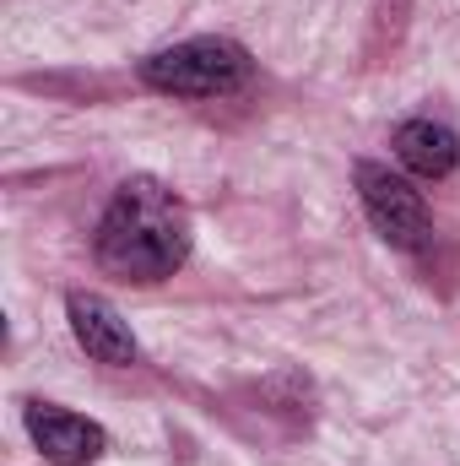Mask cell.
Listing matches in <instances>:
<instances>
[{
	"instance_id": "cell-5",
	"label": "cell",
	"mask_w": 460,
	"mask_h": 466,
	"mask_svg": "<svg viewBox=\"0 0 460 466\" xmlns=\"http://www.w3.org/2000/svg\"><path fill=\"white\" fill-rule=\"evenodd\" d=\"M71 331H76V342L87 358H98V363H109V369H130L135 363V337H130V326H125V315H119L109 299H98V293H71Z\"/></svg>"
},
{
	"instance_id": "cell-3",
	"label": "cell",
	"mask_w": 460,
	"mask_h": 466,
	"mask_svg": "<svg viewBox=\"0 0 460 466\" xmlns=\"http://www.w3.org/2000/svg\"><path fill=\"white\" fill-rule=\"evenodd\" d=\"M357 196H363L368 223L385 233L390 244H401V249L428 244V233H434L428 201H423L401 174H390L385 163H357Z\"/></svg>"
},
{
	"instance_id": "cell-2",
	"label": "cell",
	"mask_w": 460,
	"mask_h": 466,
	"mask_svg": "<svg viewBox=\"0 0 460 466\" xmlns=\"http://www.w3.org/2000/svg\"><path fill=\"white\" fill-rule=\"evenodd\" d=\"M255 60L233 38H185L174 49H157L141 60V82L174 98H228L249 82Z\"/></svg>"
},
{
	"instance_id": "cell-6",
	"label": "cell",
	"mask_w": 460,
	"mask_h": 466,
	"mask_svg": "<svg viewBox=\"0 0 460 466\" xmlns=\"http://www.w3.org/2000/svg\"><path fill=\"white\" fill-rule=\"evenodd\" d=\"M395 157L417 179H445L460 168V136L439 119H406L395 130Z\"/></svg>"
},
{
	"instance_id": "cell-1",
	"label": "cell",
	"mask_w": 460,
	"mask_h": 466,
	"mask_svg": "<svg viewBox=\"0 0 460 466\" xmlns=\"http://www.w3.org/2000/svg\"><path fill=\"white\" fill-rule=\"evenodd\" d=\"M190 260V212L157 179H125L98 223V266L119 282H163Z\"/></svg>"
},
{
	"instance_id": "cell-4",
	"label": "cell",
	"mask_w": 460,
	"mask_h": 466,
	"mask_svg": "<svg viewBox=\"0 0 460 466\" xmlns=\"http://www.w3.org/2000/svg\"><path fill=\"white\" fill-rule=\"evenodd\" d=\"M22 418H27L33 445H38L55 466H87V461H98V456L109 451V434H104L93 418H76V412H65V407L27 401Z\"/></svg>"
}]
</instances>
